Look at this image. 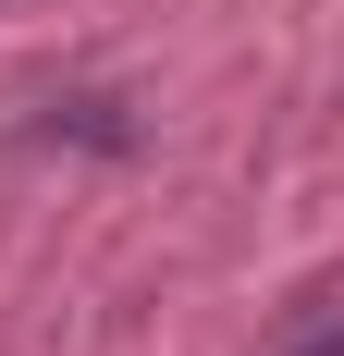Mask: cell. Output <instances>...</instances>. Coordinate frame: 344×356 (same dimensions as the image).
Segmentation results:
<instances>
[{
  "instance_id": "cell-1",
  "label": "cell",
  "mask_w": 344,
  "mask_h": 356,
  "mask_svg": "<svg viewBox=\"0 0 344 356\" xmlns=\"http://www.w3.org/2000/svg\"><path fill=\"white\" fill-rule=\"evenodd\" d=\"M308 356H344V332H320V344H308Z\"/></svg>"
}]
</instances>
